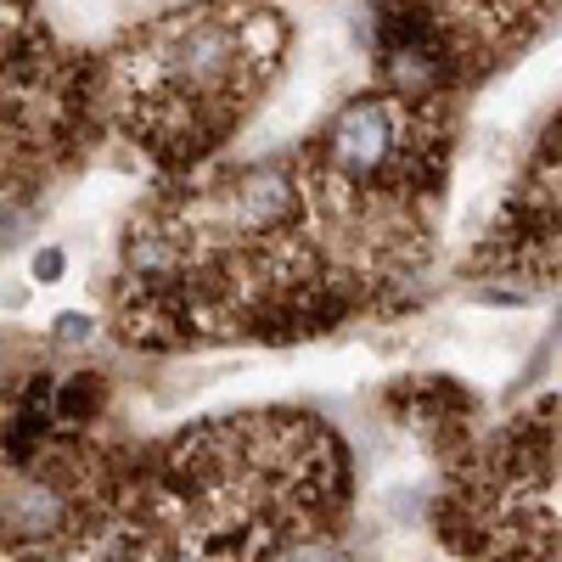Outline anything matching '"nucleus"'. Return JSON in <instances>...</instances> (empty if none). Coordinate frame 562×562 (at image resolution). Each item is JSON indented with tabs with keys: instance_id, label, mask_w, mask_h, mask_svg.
I'll list each match as a JSON object with an SVG mask.
<instances>
[{
	"instance_id": "nucleus-1",
	"label": "nucleus",
	"mask_w": 562,
	"mask_h": 562,
	"mask_svg": "<svg viewBox=\"0 0 562 562\" xmlns=\"http://www.w3.org/2000/svg\"><path fill=\"white\" fill-rule=\"evenodd\" d=\"M34 276H40V281H57V276H63V254H57V248H40V254H34Z\"/></svg>"
}]
</instances>
